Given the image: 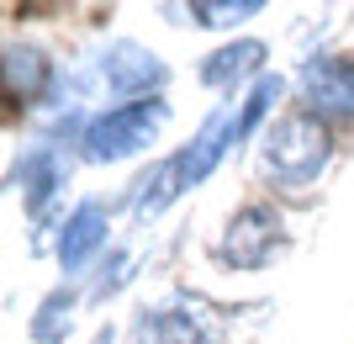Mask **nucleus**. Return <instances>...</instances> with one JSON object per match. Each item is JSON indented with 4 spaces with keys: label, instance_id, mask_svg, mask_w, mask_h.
Returning <instances> with one entry per match:
<instances>
[{
    "label": "nucleus",
    "instance_id": "7ed1b4c3",
    "mask_svg": "<svg viewBox=\"0 0 354 344\" xmlns=\"http://www.w3.org/2000/svg\"><path fill=\"white\" fill-rule=\"evenodd\" d=\"M281 244H286V217L275 207H265V201H249V207H238L227 217V228L217 239V260L227 270L249 275V270H265Z\"/></svg>",
    "mask_w": 354,
    "mask_h": 344
},
{
    "label": "nucleus",
    "instance_id": "9d476101",
    "mask_svg": "<svg viewBox=\"0 0 354 344\" xmlns=\"http://www.w3.org/2000/svg\"><path fill=\"white\" fill-rule=\"evenodd\" d=\"M127 344H207V329H201L191 313H175V307H148V313H138Z\"/></svg>",
    "mask_w": 354,
    "mask_h": 344
},
{
    "label": "nucleus",
    "instance_id": "39448f33",
    "mask_svg": "<svg viewBox=\"0 0 354 344\" xmlns=\"http://www.w3.org/2000/svg\"><path fill=\"white\" fill-rule=\"evenodd\" d=\"M95 80H101L111 96H133V101H148V96H159L164 80H169V69H164V59L153 53V48L143 43H106V53L95 59Z\"/></svg>",
    "mask_w": 354,
    "mask_h": 344
},
{
    "label": "nucleus",
    "instance_id": "f257e3e1",
    "mask_svg": "<svg viewBox=\"0 0 354 344\" xmlns=\"http://www.w3.org/2000/svg\"><path fill=\"white\" fill-rule=\"evenodd\" d=\"M333 165V133L312 111H286L265 133V175L275 191H307Z\"/></svg>",
    "mask_w": 354,
    "mask_h": 344
},
{
    "label": "nucleus",
    "instance_id": "0eeeda50",
    "mask_svg": "<svg viewBox=\"0 0 354 344\" xmlns=\"http://www.w3.org/2000/svg\"><path fill=\"white\" fill-rule=\"evenodd\" d=\"M227 149H233V111H212V117L201 122V133H196L191 143L175 154L185 191H191V185H201V180L222 165V154H227Z\"/></svg>",
    "mask_w": 354,
    "mask_h": 344
},
{
    "label": "nucleus",
    "instance_id": "ddd939ff",
    "mask_svg": "<svg viewBox=\"0 0 354 344\" xmlns=\"http://www.w3.org/2000/svg\"><path fill=\"white\" fill-rule=\"evenodd\" d=\"M281 96H286V80H281V75H259V80H254L249 96H243V101H238V111H233V149L243 143V138L259 133V122L275 111V101H281Z\"/></svg>",
    "mask_w": 354,
    "mask_h": 344
},
{
    "label": "nucleus",
    "instance_id": "20e7f679",
    "mask_svg": "<svg viewBox=\"0 0 354 344\" xmlns=\"http://www.w3.org/2000/svg\"><path fill=\"white\" fill-rule=\"evenodd\" d=\"M296 90L312 117L323 122H354V59L339 53H307L296 69Z\"/></svg>",
    "mask_w": 354,
    "mask_h": 344
},
{
    "label": "nucleus",
    "instance_id": "f8f14e48",
    "mask_svg": "<svg viewBox=\"0 0 354 344\" xmlns=\"http://www.w3.org/2000/svg\"><path fill=\"white\" fill-rule=\"evenodd\" d=\"M185 191V180H180V165L175 159H164V165H153L148 175H138L133 180V217L138 223H153L175 196Z\"/></svg>",
    "mask_w": 354,
    "mask_h": 344
},
{
    "label": "nucleus",
    "instance_id": "6e6552de",
    "mask_svg": "<svg viewBox=\"0 0 354 344\" xmlns=\"http://www.w3.org/2000/svg\"><path fill=\"white\" fill-rule=\"evenodd\" d=\"M249 75H265V43L259 37H238V43L201 59V85H212V90H233Z\"/></svg>",
    "mask_w": 354,
    "mask_h": 344
},
{
    "label": "nucleus",
    "instance_id": "f3484780",
    "mask_svg": "<svg viewBox=\"0 0 354 344\" xmlns=\"http://www.w3.org/2000/svg\"><path fill=\"white\" fill-rule=\"evenodd\" d=\"M90 344H117V329H111V323H106V329L95 334V339H90Z\"/></svg>",
    "mask_w": 354,
    "mask_h": 344
},
{
    "label": "nucleus",
    "instance_id": "9b49d317",
    "mask_svg": "<svg viewBox=\"0 0 354 344\" xmlns=\"http://www.w3.org/2000/svg\"><path fill=\"white\" fill-rule=\"evenodd\" d=\"M48 80H53V59H48L43 48H6V96L11 101H37L48 90Z\"/></svg>",
    "mask_w": 354,
    "mask_h": 344
},
{
    "label": "nucleus",
    "instance_id": "4468645a",
    "mask_svg": "<svg viewBox=\"0 0 354 344\" xmlns=\"http://www.w3.org/2000/svg\"><path fill=\"white\" fill-rule=\"evenodd\" d=\"M169 11V21H196V27H238V21H249V16H259L265 6L259 0H196V6H164Z\"/></svg>",
    "mask_w": 354,
    "mask_h": 344
},
{
    "label": "nucleus",
    "instance_id": "f03ea898",
    "mask_svg": "<svg viewBox=\"0 0 354 344\" xmlns=\"http://www.w3.org/2000/svg\"><path fill=\"white\" fill-rule=\"evenodd\" d=\"M169 117H175V111H169L164 96L106 106V111H95V117L85 122V133H80V154H85L90 165H122V159L143 154L148 143H159V133L169 127Z\"/></svg>",
    "mask_w": 354,
    "mask_h": 344
},
{
    "label": "nucleus",
    "instance_id": "dca6fc26",
    "mask_svg": "<svg viewBox=\"0 0 354 344\" xmlns=\"http://www.w3.org/2000/svg\"><path fill=\"white\" fill-rule=\"evenodd\" d=\"M127 265H133V260H127V249H111V260L101 265V275H95V286H90V291H95V297H111V291H117V286L133 275Z\"/></svg>",
    "mask_w": 354,
    "mask_h": 344
},
{
    "label": "nucleus",
    "instance_id": "423d86ee",
    "mask_svg": "<svg viewBox=\"0 0 354 344\" xmlns=\"http://www.w3.org/2000/svg\"><path fill=\"white\" fill-rule=\"evenodd\" d=\"M106 228H111V217H106L101 201H80V207L69 212V223H64L59 233V265L64 275H74V270H85L90 260L106 249Z\"/></svg>",
    "mask_w": 354,
    "mask_h": 344
},
{
    "label": "nucleus",
    "instance_id": "2eb2a0df",
    "mask_svg": "<svg viewBox=\"0 0 354 344\" xmlns=\"http://www.w3.org/2000/svg\"><path fill=\"white\" fill-rule=\"evenodd\" d=\"M69 323H74V291L59 286V291H48L43 307L32 313V339H37V344H64Z\"/></svg>",
    "mask_w": 354,
    "mask_h": 344
},
{
    "label": "nucleus",
    "instance_id": "1a4fd4ad",
    "mask_svg": "<svg viewBox=\"0 0 354 344\" xmlns=\"http://www.w3.org/2000/svg\"><path fill=\"white\" fill-rule=\"evenodd\" d=\"M11 180L27 191V212H43L48 196L64 185V159H59V149H53V143H37V149H32L27 159L11 170Z\"/></svg>",
    "mask_w": 354,
    "mask_h": 344
}]
</instances>
